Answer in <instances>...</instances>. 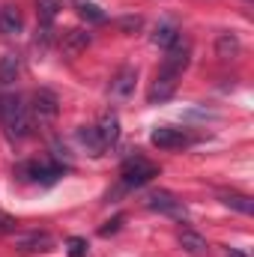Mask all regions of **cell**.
I'll list each match as a JSON object with an SVG mask.
<instances>
[{
    "label": "cell",
    "instance_id": "cell-1",
    "mask_svg": "<svg viewBox=\"0 0 254 257\" xmlns=\"http://www.w3.org/2000/svg\"><path fill=\"white\" fill-rule=\"evenodd\" d=\"M0 123L9 138H27L30 135V111L21 96H0Z\"/></svg>",
    "mask_w": 254,
    "mask_h": 257
},
{
    "label": "cell",
    "instance_id": "cell-2",
    "mask_svg": "<svg viewBox=\"0 0 254 257\" xmlns=\"http://www.w3.org/2000/svg\"><path fill=\"white\" fill-rule=\"evenodd\" d=\"M27 111H30V123L48 126V123H54L57 114H60V99H57V93H51V90L42 87V90H36V93L30 96Z\"/></svg>",
    "mask_w": 254,
    "mask_h": 257
},
{
    "label": "cell",
    "instance_id": "cell-3",
    "mask_svg": "<svg viewBox=\"0 0 254 257\" xmlns=\"http://www.w3.org/2000/svg\"><path fill=\"white\" fill-rule=\"evenodd\" d=\"M120 177H123V189H138V186L150 183L153 177H159V168L153 162H147L144 156H129L120 168Z\"/></svg>",
    "mask_w": 254,
    "mask_h": 257
},
{
    "label": "cell",
    "instance_id": "cell-4",
    "mask_svg": "<svg viewBox=\"0 0 254 257\" xmlns=\"http://www.w3.org/2000/svg\"><path fill=\"white\" fill-rule=\"evenodd\" d=\"M189 60H191V45L180 36L171 48H168V54H165V60H162V72H171V75H183L186 69H189Z\"/></svg>",
    "mask_w": 254,
    "mask_h": 257
},
{
    "label": "cell",
    "instance_id": "cell-5",
    "mask_svg": "<svg viewBox=\"0 0 254 257\" xmlns=\"http://www.w3.org/2000/svg\"><path fill=\"white\" fill-rule=\"evenodd\" d=\"M15 248L24 251V254H45V251L54 248V236L45 233V230H30V233L15 236Z\"/></svg>",
    "mask_w": 254,
    "mask_h": 257
},
{
    "label": "cell",
    "instance_id": "cell-6",
    "mask_svg": "<svg viewBox=\"0 0 254 257\" xmlns=\"http://www.w3.org/2000/svg\"><path fill=\"white\" fill-rule=\"evenodd\" d=\"M147 206L153 209V212H162V215H171V218H186V206H183V200L180 197H174L171 192H153L147 197Z\"/></svg>",
    "mask_w": 254,
    "mask_h": 257
},
{
    "label": "cell",
    "instance_id": "cell-7",
    "mask_svg": "<svg viewBox=\"0 0 254 257\" xmlns=\"http://www.w3.org/2000/svg\"><path fill=\"white\" fill-rule=\"evenodd\" d=\"M150 141H153V147H159V150H180V147H186V144H189V135H186L183 128L159 126V128H153Z\"/></svg>",
    "mask_w": 254,
    "mask_h": 257
},
{
    "label": "cell",
    "instance_id": "cell-8",
    "mask_svg": "<svg viewBox=\"0 0 254 257\" xmlns=\"http://www.w3.org/2000/svg\"><path fill=\"white\" fill-rule=\"evenodd\" d=\"M135 84H138V69L135 66H120L117 75L111 78V96L114 99H129L135 93Z\"/></svg>",
    "mask_w": 254,
    "mask_h": 257
},
{
    "label": "cell",
    "instance_id": "cell-9",
    "mask_svg": "<svg viewBox=\"0 0 254 257\" xmlns=\"http://www.w3.org/2000/svg\"><path fill=\"white\" fill-rule=\"evenodd\" d=\"M177 75H171V72H156V81H153V87H150V93H147V99H150V105H156V102H165V99H171L174 96V90H177Z\"/></svg>",
    "mask_w": 254,
    "mask_h": 257
},
{
    "label": "cell",
    "instance_id": "cell-10",
    "mask_svg": "<svg viewBox=\"0 0 254 257\" xmlns=\"http://www.w3.org/2000/svg\"><path fill=\"white\" fill-rule=\"evenodd\" d=\"M90 42H93L90 30L75 27V30H66V33H63V39H60V51H63L66 57H78L81 51H87V48H90Z\"/></svg>",
    "mask_w": 254,
    "mask_h": 257
},
{
    "label": "cell",
    "instance_id": "cell-11",
    "mask_svg": "<svg viewBox=\"0 0 254 257\" xmlns=\"http://www.w3.org/2000/svg\"><path fill=\"white\" fill-rule=\"evenodd\" d=\"M24 30V18H21V9L15 3H6L0 6V33L3 36H18Z\"/></svg>",
    "mask_w": 254,
    "mask_h": 257
},
{
    "label": "cell",
    "instance_id": "cell-12",
    "mask_svg": "<svg viewBox=\"0 0 254 257\" xmlns=\"http://www.w3.org/2000/svg\"><path fill=\"white\" fill-rule=\"evenodd\" d=\"M96 135H99V141L105 144V150H108V147H114V144L120 141V117H117L114 111L102 114V120L96 123Z\"/></svg>",
    "mask_w": 254,
    "mask_h": 257
},
{
    "label": "cell",
    "instance_id": "cell-13",
    "mask_svg": "<svg viewBox=\"0 0 254 257\" xmlns=\"http://www.w3.org/2000/svg\"><path fill=\"white\" fill-rule=\"evenodd\" d=\"M215 197H218L224 206H230V209H236V212H242V215H251L254 212V200L248 194L236 192V189H218Z\"/></svg>",
    "mask_w": 254,
    "mask_h": 257
},
{
    "label": "cell",
    "instance_id": "cell-14",
    "mask_svg": "<svg viewBox=\"0 0 254 257\" xmlns=\"http://www.w3.org/2000/svg\"><path fill=\"white\" fill-rule=\"evenodd\" d=\"M177 242H180V248L186 251V254H191V257H203L206 251H209V245H206V239L197 233V230H180L177 233Z\"/></svg>",
    "mask_w": 254,
    "mask_h": 257
},
{
    "label": "cell",
    "instance_id": "cell-15",
    "mask_svg": "<svg viewBox=\"0 0 254 257\" xmlns=\"http://www.w3.org/2000/svg\"><path fill=\"white\" fill-rule=\"evenodd\" d=\"M239 51H242V42H239L236 33H218V39H215V54H218V60H236Z\"/></svg>",
    "mask_w": 254,
    "mask_h": 257
},
{
    "label": "cell",
    "instance_id": "cell-16",
    "mask_svg": "<svg viewBox=\"0 0 254 257\" xmlns=\"http://www.w3.org/2000/svg\"><path fill=\"white\" fill-rule=\"evenodd\" d=\"M180 39V30H177V24H171V21H165V24H159L156 30H153V45H159V48H171L174 42Z\"/></svg>",
    "mask_w": 254,
    "mask_h": 257
},
{
    "label": "cell",
    "instance_id": "cell-17",
    "mask_svg": "<svg viewBox=\"0 0 254 257\" xmlns=\"http://www.w3.org/2000/svg\"><path fill=\"white\" fill-rule=\"evenodd\" d=\"M72 6H75L78 15H81L84 21H90V24H105V21H108V15H105L96 3H90V0H75Z\"/></svg>",
    "mask_w": 254,
    "mask_h": 257
},
{
    "label": "cell",
    "instance_id": "cell-18",
    "mask_svg": "<svg viewBox=\"0 0 254 257\" xmlns=\"http://www.w3.org/2000/svg\"><path fill=\"white\" fill-rule=\"evenodd\" d=\"M21 72V57L18 54H3L0 57V84H12Z\"/></svg>",
    "mask_w": 254,
    "mask_h": 257
},
{
    "label": "cell",
    "instance_id": "cell-19",
    "mask_svg": "<svg viewBox=\"0 0 254 257\" xmlns=\"http://www.w3.org/2000/svg\"><path fill=\"white\" fill-rule=\"evenodd\" d=\"M75 135H78V141H81V144H84V147H87L93 156H102V153H105V144L99 141V135H96V126H81L78 132H75Z\"/></svg>",
    "mask_w": 254,
    "mask_h": 257
},
{
    "label": "cell",
    "instance_id": "cell-20",
    "mask_svg": "<svg viewBox=\"0 0 254 257\" xmlns=\"http://www.w3.org/2000/svg\"><path fill=\"white\" fill-rule=\"evenodd\" d=\"M60 9H63V0H36V15H39L42 27H51V21L57 18Z\"/></svg>",
    "mask_w": 254,
    "mask_h": 257
},
{
    "label": "cell",
    "instance_id": "cell-21",
    "mask_svg": "<svg viewBox=\"0 0 254 257\" xmlns=\"http://www.w3.org/2000/svg\"><path fill=\"white\" fill-rule=\"evenodd\" d=\"M66 245H69V257H87V251H90L87 239H81V236H72Z\"/></svg>",
    "mask_w": 254,
    "mask_h": 257
},
{
    "label": "cell",
    "instance_id": "cell-22",
    "mask_svg": "<svg viewBox=\"0 0 254 257\" xmlns=\"http://www.w3.org/2000/svg\"><path fill=\"white\" fill-rule=\"evenodd\" d=\"M141 24H144V21H141L138 15H126V18H120V21H117V27H120V30H126V33L141 30Z\"/></svg>",
    "mask_w": 254,
    "mask_h": 257
},
{
    "label": "cell",
    "instance_id": "cell-23",
    "mask_svg": "<svg viewBox=\"0 0 254 257\" xmlns=\"http://www.w3.org/2000/svg\"><path fill=\"white\" fill-rule=\"evenodd\" d=\"M15 227H18V221H15L12 215L0 212V236H6V233H15Z\"/></svg>",
    "mask_w": 254,
    "mask_h": 257
},
{
    "label": "cell",
    "instance_id": "cell-24",
    "mask_svg": "<svg viewBox=\"0 0 254 257\" xmlns=\"http://www.w3.org/2000/svg\"><path fill=\"white\" fill-rule=\"evenodd\" d=\"M120 224H123V215H117L114 221H108V224H105L99 233H102V236H111V233H117V230H120Z\"/></svg>",
    "mask_w": 254,
    "mask_h": 257
},
{
    "label": "cell",
    "instance_id": "cell-25",
    "mask_svg": "<svg viewBox=\"0 0 254 257\" xmlns=\"http://www.w3.org/2000/svg\"><path fill=\"white\" fill-rule=\"evenodd\" d=\"M224 257H245V254H239V251H233V248H224Z\"/></svg>",
    "mask_w": 254,
    "mask_h": 257
}]
</instances>
